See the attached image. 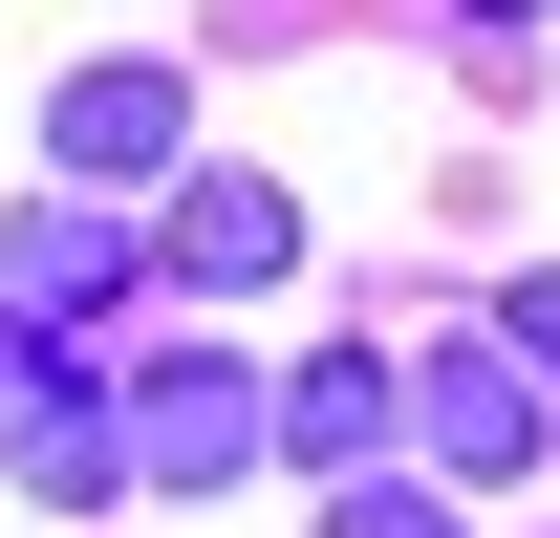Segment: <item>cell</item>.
<instances>
[{"label":"cell","mask_w":560,"mask_h":538,"mask_svg":"<svg viewBox=\"0 0 560 538\" xmlns=\"http://www.w3.org/2000/svg\"><path fill=\"white\" fill-rule=\"evenodd\" d=\"M410 431H431V473H539V453H560V388L517 366V344L453 324V344L410 366Z\"/></svg>","instance_id":"6da1fadb"},{"label":"cell","mask_w":560,"mask_h":538,"mask_svg":"<svg viewBox=\"0 0 560 538\" xmlns=\"http://www.w3.org/2000/svg\"><path fill=\"white\" fill-rule=\"evenodd\" d=\"M0 473H22L44 517H86V495H130V388H108V366H44V388L0 409Z\"/></svg>","instance_id":"7a4b0ae2"},{"label":"cell","mask_w":560,"mask_h":538,"mask_svg":"<svg viewBox=\"0 0 560 538\" xmlns=\"http://www.w3.org/2000/svg\"><path fill=\"white\" fill-rule=\"evenodd\" d=\"M151 259L195 280V302H259V280H302V195L280 173H173V237Z\"/></svg>","instance_id":"3957f363"},{"label":"cell","mask_w":560,"mask_h":538,"mask_svg":"<svg viewBox=\"0 0 560 538\" xmlns=\"http://www.w3.org/2000/svg\"><path fill=\"white\" fill-rule=\"evenodd\" d=\"M259 431H280V409L237 388L215 344H195V366H151V388H130V473H151V495H215V473H259Z\"/></svg>","instance_id":"277c9868"},{"label":"cell","mask_w":560,"mask_h":538,"mask_svg":"<svg viewBox=\"0 0 560 538\" xmlns=\"http://www.w3.org/2000/svg\"><path fill=\"white\" fill-rule=\"evenodd\" d=\"M130 259H151V237H130L108 195H44L22 237H0V302H22V324H108V302H130Z\"/></svg>","instance_id":"5b68a950"},{"label":"cell","mask_w":560,"mask_h":538,"mask_svg":"<svg viewBox=\"0 0 560 538\" xmlns=\"http://www.w3.org/2000/svg\"><path fill=\"white\" fill-rule=\"evenodd\" d=\"M44 151H66V195H151L173 173V66H86L44 108Z\"/></svg>","instance_id":"8992f818"},{"label":"cell","mask_w":560,"mask_h":538,"mask_svg":"<svg viewBox=\"0 0 560 538\" xmlns=\"http://www.w3.org/2000/svg\"><path fill=\"white\" fill-rule=\"evenodd\" d=\"M388 431H410V366H366V344H324V366L280 388V453L302 473H388Z\"/></svg>","instance_id":"52a82bcc"},{"label":"cell","mask_w":560,"mask_h":538,"mask_svg":"<svg viewBox=\"0 0 560 538\" xmlns=\"http://www.w3.org/2000/svg\"><path fill=\"white\" fill-rule=\"evenodd\" d=\"M324 538H453V495H431V473H346V495H324Z\"/></svg>","instance_id":"ba28073f"},{"label":"cell","mask_w":560,"mask_h":538,"mask_svg":"<svg viewBox=\"0 0 560 538\" xmlns=\"http://www.w3.org/2000/svg\"><path fill=\"white\" fill-rule=\"evenodd\" d=\"M517 366H539V388H560V280H517Z\"/></svg>","instance_id":"9c48e42d"},{"label":"cell","mask_w":560,"mask_h":538,"mask_svg":"<svg viewBox=\"0 0 560 538\" xmlns=\"http://www.w3.org/2000/svg\"><path fill=\"white\" fill-rule=\"evenodd\" d=\"M453 22H539V0H453Z\"/></svg>","instance_id":"30bf717a"}]
</instances>
